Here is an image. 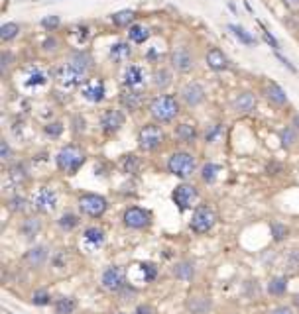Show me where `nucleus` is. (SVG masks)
<instances>
[{
	"instance_id": "nucleus-1",
	"label": "nucleus",
	"mask_w": 299,
	"mask_h": 314,
	"mask_svg": "<svg viewBox=\"0 0 299 314\" xmlns=\"http://www.w3.org/2000/svg\"><path fill=\"white\" fill-rule=\"evenodd\" d=\"M89 67H91L89 55H85V53H75V55L71 57V61L63 63V65L57 69L55 79H57V83H59L61 87H67V89H69V87H77V85H81V83L85 81Z\"/></svg>"
},
{
	"instance_id": "nucleus-2",
	"label": "nucleus",
	"mask_w": 299,
	"mask_h": 314,
	"mask_svg": "<svg viewBox=\"0 0 299 314\" xmlns=\"http://www.w3.org/2000/svg\"><path fill=\"white\" fill-rule=\"evenodd\" d=\"M177 114H179V102L171 94H160L150 102V116L160 124L175 120Z\"/></svg>"
},
{
	"instance_id": "nucleus-3",
	"label": "nucleus",
	"mask_w": 299,
	"mask_h": 314,
	"mask_svg": "<svg viewBox=\"0 0 299 314\" xmlns=\"http://www.w3.org/2000/svg\"><path fill=\"white\" fill-rule=\"evenodd\" d=\"M197 161L189 152H175L167 159V171L179 179H187L195 173Z\"/></svg>"
},
{
	"instance_id": "nucleus-4",
	"label": "nucleus",
	"mask_w": 299,
	"mask_h": 314,
	"mask_svg": "<svg viewBox=\"0 0 299 314\" xmlns=\"http://www.w3.org/2000/svg\"><path fill=\"white\" fill-rule=\"evenodd\" d=\"M55 161H57V167L67 173V175H75L81 165L85 163V152L77 146H65L59 150V154L55 156Z\"/></svg>"
},
{
	"instance_id": "nucleus-5",
	"label": "nucleus",
	"mask_w": 299,
	"mask_h": 314,
	"mask_svg": "<svg viewBox=\"0 0 299 314\" xmlns=\"http://www.w3.org/2000/svg\"><path fill=\"white\" fill-rule=\"evenodd\" d=\"M164 144V130L158 124H146L138 132V146L144 152H154Z\"/></svg>"
},
{
	"instance_id": "nucleus-6",
	"label": "nucleus",
	"mask_w": 299,
	"mask_h": 314,
	"mask_svg": "<svg viewBox=\"0 0 299 314\" xmlns=\"http://www.w3.org/2000/svg\"><path fill=\"white\" fill-rule=\"evenodd\" d=\"M106 200L100 196V194H93V192H89V194H83L81 198H79V210L83 212V214H87V216H91V218H100L104 212H106Z\"/></svg>"
},
{
	"instance_id": "nucleus-7",
	"label": "nucleus",
	"mask_w": 299,
	"mask_h": 314,
	"mask_svg": "<svg viewBox=\"0 0 299 314\" xmlns=\"http://www.w3.org/2000/svg\"><path fill=\"white\" fill-rule=\"evenodd\" d=\"M215 222H217V216H215L213 208H211V206H199V208H195V212H193L191 230H193L195 234H207V232L215 226Z\"/></svg>"
},
{
	"instance_id": "nucleus-8",
	"label": "nucleus",
	"mask_w": 299,
	"mask_h": 314,
	"mask_svg": "<svg viewBox=\"0 0 299 314\" xmlns=\"http://www.w3.org/2000/svg\"><path fill=\"white\" fill-rule=\"evenodd\" d=\"M100 283H102V287H104L106 291L118 293L122 287H126V273H124V269H120V267H108V269L102 273Z\"/></svg>"
},
{
	"instance_id": "nucleus-9",
	"label": "nucleus",
	"mask_w": 299,
	"mask_h": 314,
	"mask_svg": "<svg viewBox=\"0 0 299 314\" xmlns=\"http://www.w3.org/2000/svg\"><path fill=\"white\" fill-rule=\"evenodd\" d=\"M171 198H173V202L181 210H185V208H189L197 200V188L193 187V185H189V183H181V185H177V187L173 188Z\"/></svg>"
},
{
	"instance_id": "nucleus-10",
	"label": "nucleus",
	"mask_w": 299,
	"mask_h": 314,
	"mask_svg": "<svg viewBox=\"0 0 299 314\" xmlns=\"http://www.w3.org/2000/svg\"><path fill=\"white\" fill-rule=\"evenodd\" d=\"M169 63L171 67L177 71V73H189L193 67H195V61H193V55L187 47H177L171 51L169 55Z\"/></svg>"
},
{
	"instance_id": "nucleus-11",
	"label": "nucleus",
	"mask_w": 299,
	"mask_h": 314,
	"mask_svg": "<svg viewBox=\"0 0 299 314\" xmlns=\"http://www.w3.org/2000/svg\"><path fill=\"white\" fill-rule=\"evenodd\" d=\"M33 206L41 212H51L57 206V194L55 190L49 187L37 188V192L33 194Z\"/></svg>"
},
{
	"instance_id": "nucleus-12",
	"label": "nucleus",
	"mask_w": 299,
	"mask_h": 314,
	"mask_svg": "<svg viewBox=\"0 0 299 314\" xmlns=\"http://www.w3.org/2000/svg\"><path fill=\"white\" fill-rule=\"evenodd\" d=\"M122 126H124V114L116 108H108L100 116V128L104 134H116Z\"/></svg>"
},
{
	"instance_id": "nucleus-13",
	"label": "nucleus",
	"mask_w": 299,
	"mask_h": 314,
	"mask_svg": "<svg viewBox=\"0 0 299 314\" xmlns=\"http://www.w3.org/2000/svg\"><path fill=\"white\" fill-rule=\"evenodd\" d=\"M124 224L132 230H142L146 226H150V214L144 210V208H138V206H130L126 212H124Z\"/></svg>"
},
{
	"instance_id": "nucleus-14",
	"label": "nucleus",
	"mask_w": 299,
	"mask_h": 314,
	"mask_svg": "<svg viewBox=\"0 0 299 314\" xmlns=\"http://www.w3.org/2000/svg\"><path fill=\"white\" fill-rule=\"evenodd\" d=\"M181 98L187 106H199L201 102L205 100V89L201 87L199 83H187L181 91Z\"/></svg>"
},
{
	"instance_id": "nucleus-15",
	"label": "nucleus",
	"mask_w": 299,
	"mask_h": 314,
	"mask_svg": "<svg viewBox=\"0 0 299 314\" xmlns=\"http://www.w3.org/2000/svg\"><path fill=\"white\" fill-rule=\"evenodd\" d=\"M81 94L91 100V102H100L104 98V83L100 79H93V81H87L83 87H81Z\"/></svg>"
},
{
	"instance_id": "nucleus-16",
	"label": "nucleus",
	"mask_w": 299,
	"mask_h": 314,
	"mask_svg": "<svg viewBox=\"0 0 299 314\" xmlns=\"http://www.w3.org/2000/svg\"><path fill=\"white\" fill-rule=\"evenodd\" d=\"M83 244H85V248L89 251L99 250L100 246L104 244V232H102L100 228H97V226L87 228V230L83 232Z\"/></svg>"
},
{
	"instance_id": "nucleus-17",
	"label": "nucleus",
	"mask_w": 299,
	"mask_h": 314,
	"mask_svg": "<svg viewBox=\"0 0 299 314\" xmlns=\"http://www.w3.org/2000/svg\"><path fill=\"white\" fill-rule=\"evenodd\" d=\"M207 65L213 71H227L229 69V57L219 47H211L207 51Z\"/></svg>"
},
{
	"instance_id": "nucleus-18",
	"label": "nucleus",
	"mask_w": 299,
	"mask_h": 314,
	"mask_svg": "<svg viewBox=\"0 0 299 314\" xmlns=\"http://www.w3.org/2000/svg\"><path fill=\"white\" fill-rule=\"evenodd\" d=\"M142 94L138 93V91H134V89H128V91H122L120 93V104H122V108L124 110H128V112H136L140 106H142Z\"/></svg>"
},
{
	"instance_id": "nucleus-19",
	"label": "nucleus",
	"mask_w": 299,
	"mask_h": 314,
	"mask_svg": "<svg viewBox=\"0 0 299 314\" xmlns=\"http://www.w3.org/2000/svg\"><path fill=\"white\" fill-rule=\"evenodd\" d=\"M144 77H146V73H144V69L142 67H138V65H130V67H126V71H124V85L128 87V89H136V87H140L142 83H144Z\"/></svg>"
},
{
	"instance_id": "nucleus-20",
	"label": "nucleus",
	"mask_w": 299,
	"mask_h": 314,
	"mask_svg": "<svg viewBox=\"0 0 299 314\" xmlns=\"http://www.w3.org/2000/svg\"><path fill=\"white\" fill-rule=\"evenodd\" d=\"M110 59L116 63H124L132 57V47L128 45V41H118L114 45H110V51H108Z\"/></svg>"
},
{
	"instance_id": "nucleus-21",
	"label": "nucleus",
	"mask_w": 299,
	"mask_h": 314,
	"mask_svg": "<svg viewBox=\"0 0 299 314\" xmlns=\"http://www.w3.org/2000/svg\"><path fill=\"white\" fill-rule=\"evenodd\" d=\"M173 134H175L177 142H181V144H193V142L197 140V130H195V126L187 124V122L177 126V128L173 130Z\"/></svg>"
},
{
	"instance_id": "nucleus-22",
	"label": "nucleus",
	"mask_w": 299,
	"mask_h": 314,
	"mask_svg": "<svg viewBox=\"0 0 299 314\" xmlns=\"http://www.w3.org/2000/svg\"><path fill=\"white\" fill-rule=\"evenodd\" d=\"M32 267H39L45 263L47 259V248L45 246H33L32 250L26 251V257H24Z\"/></svg>"
},
{
	"instance_id": "nucleus-23",
	"label": "nucleus",
	"mask_w": 299,
	"mask_h": 314,
	"mask_svg": "<svg viewBox=\"0 0 299 314\" xmlns=\"http://www.w3.org/2000/svg\"><path fill=\"white\" fill-rule=\"evenodd\" d=\"M266 98L270 102H274L276 106H286L288 104V94L282 87H278L276 83H272L266 89Z\"/></svg>"
},
{
	"instance_id": "nucleus-24",
	"label": "nucleus",
	"mask_w": 299,
	"mask_h": 314,
	"mask_svg": "<svg viewBox=\"0 0 299 314\" xmlns=\"http://www.w3.org/2000/svg\"><path fill=\"white\" fill-rule=\"evenodd\" d=\"M254 106H256V98L252 93H240L234 98V108L238 112H250L254 110Z\"/></svg>"
},
{
	"instance_id": "nucleus-25",
	"label": "nucleus",
	"mask_w": 299,
	"mask_h": 314,
	"mask_svg": "<svg viewBox=\"0 0 299 314\" xmlns=\"http://www.w3.org/2000/svg\"><path fill=\"white\" fill-rule=\"evenodd\" d=\"M128 37H130V41H134V43H144L150 37V28L144 26V24H132L128 28Z\"/></svg>"
},
{
	"instance_id": "nucleus-26",
	"label": "nucleus",
	"mask_w": 299,
	"mask_h": 314,
	"mask_svg": "<svg viewBox=\"0 0 299 314\" xmlns=\"http://www.w3.org/2000/svg\"><path fill=\"white\" fill-rule=\"evenodd\" d=\"M173 273H175V277L181 279V281H191L193 275H195V267H193L191 261H181L179 265H175Z\"/></svg>"
},
{
	"instance_id": "nucleus-27",
	"label": "nucleus",
	"mask_w": 299,
	"mask_h": 314,
	"mask_svg": "<svg viewBox=\"0 0 299 314\" xmlns=\"http://www.w3.org/2000/svg\"><path fill=\"white\" fill-rule=\"evenodd\" d=\"M134 18H136V14H134V10H120V12H114L112 16H110V20H112V24L114 26H118V28H124V26H130L134 22Z\"/></svg>"
},
{
	"instance_id": "nucleus-28",
	"label": "nucleus",
	"mask_w": 299,
	"mask_h": 314,
	"mask_svg": "<svg viewBox=\"0 0 299 314\" xmlns=\"http://www.w3.org/2000/svg\"><path fill=\"white\" fill-rule=\"evenodd\" d=\"M152 83H154V87H158V89H166L171 85V73L164 69V67H160V69H156L154 71V75H152Z\"/></svg>"
},
{
	"instance_id": "nucleus-29",
	"label": "nucleus",
	"mask_w": 299,
	"mask_h": 314,
	"mask_svg": "<svg viewBox=\"0 0 299 314\" xmlns=\"http://www.w3.org/2000/svg\"><path fill=\"white\" fill-rule=\"evenodd\" d=\"M77 309V301L73 297H59L55 301V313L57 314H71Z\"/></svg>"
},
{
	"instance_id": "nucleus-30",
	"label": "nucleus",
	"mask_w": 299,
	"mask_h": 314,
	"mask_svg": "<svg viewBox=\"0 0 299 314\" xmlns=\"http://www.w3.org/2000/svg\"><path fill=\"white\" fill-rule=\"evenodd\" d=\"M219 173H221V167L217 163H205L203 169H201V179L205 183H215L217 177H219Z\"/></svg>"
},
{
	"instance_id": "nucleus-31",
	"label": "nucleus",
	"mask_w": 299,
	"mask_h": 314,
	"mask_svg": "<svg viewBox=\"0 0 299 314\" xmlns=\"http://www.w3.org/2000/svg\"><path fill=\"white\" fill-rule=\"evenodd\" d=\"M39 230H41V222H39L37 218H26L24 220V224H22V234H24L26 238L37 236Z\"/></svg>"
},
{
	"instance_id": "nucleus-32",
	"label": "nucleus",
	"mask_w": 299,
	"mask_h": 314,
	"mask_svg": "<svg viewBox=\"0 0 299 314\" xmlns=\"http://www.w3.org/2000/svg\"><path fill=\"white\" fill-rule=\"evenodd\" d=\"M280 140L286 148H292L296 142H298V130L294 126H286L282 132H280Z\"/></svg>"
},
{
	"instance_id": "nucleus-33",
	"label": "nucleus",
	"mask_w": 299,
	"mask_h": 314,
	"mask_svg": "<svg viewBox=\"0 0 299 314\" xmlns=\"http://www.w3.org/2000/svg\"><path fill=\"white\" fill-rule=\"evenodd\" d=\"M8 177H10V181H12V183H22V181H26V179H28V171H26V167H24L22 163H16V165H12V167H10Z\"/></svg>"
},
{
	"instance_id": "nucleus-34",
	"label": "nucleus",
	"mask_w": 299,
	"mask_h": 314,
	"mask_svg": "<svg viewBox=\"0 0 299 314\" xmlns=\"http://www.w3.org/2000/svg\"><path fill=\"white\" fill-rule=\"evenodd\" d=\"M229 30L234 33V37H238V39H240L242 43H246V45H254V43H256V37H254L252 33H248L242 26H234V24H231Z\"/></svg>"
},
{
	"instance_id": "nucleus-35",
	"label": "nucleus",
	"mask_w": 299,
	"mask_h": 314,
	"mask_svg": "<svg viewBox=\"0 0 299 314\" xmlns=\"http://www.w3.org/2000/svg\"><path fill=\"white\" fill-rule=\"evenodd\" d=\"M288 291V279L286 277H274L268 283V293L270 295H284Z\"/></svg>"
},
{
	"instance_id": "nucleus-36",
	"label": "nucleus",
	"mask_w": 299,
	"mask_h": 314,
	"mask_svg": "<svg viewBox=\"0 0 299 314\" xmlns=\"http://www.w3.org/2000/svg\"><path fill=\"white\" fill-rule=\"evenodd\" d=\"M18 33H20V26L14 24V22L2 24V28H0V37H2V41H12L14 37H18Z\"/></svg>"
},
{
	"instance_id": "nucleus-37",
	"label": "nucleus",
	"mask_w": 299,
	"mask_h": 314,
	"mask_svg": "<svg viewBox=\"0 0 299 314\" xmlns=\"http://www.w3.org/2000/svg\"><path fill=\"white\" fill-rule=\"evenodd\" d=\"M45 79H47V75H45L41 69L33 67V69H30V75H28L26 85H28V87H39V85H43V83H45Z\"/></svg>"
},
{
	"instance_id": "nucleus-38",
	"label": "nucleus",
	"mask_w": 299,
	"mask_h": 314,
	"mask_svg": "<svg viewBox=\"0 0 299 314\" xmlns=\"http://www.w3.org/2000/svg\"><path fill=\"white\" fill-rule=\"evenodd\" d=\"M288 226L286 224H280V222H274L272 224V236H274V242H282L288 238Z\"/></svg>"
},
{
	"instance_id": "nucleus-39",
	"label": "nucleus",
	"mask_w": 299,
	"mask_h": 314,
	"mask_svg": "<svg viewBox=\"0 0 299 314\" xmlns=\"http://www.w3.org/2000/svg\"><path fill=\"white\" fill-rule=\"evenodd\" d=\"M57 224H59V228H63V230H73L77 224H79V218L75 216V214H71V212H65L61 218L57 220Z\"/></svg>"
},
{
	"instance_id": "nucleus-40",
	"label": "nucleus",
	"mask_w": 299,
	"mask_h": 314,
	"mask_svg": "<svg viewBox=\"0 0 299 314\" xmlns=\"http://www.w3.org/2000/svg\"><path fill=\"white\" fill-rule=\"evenodd\" d=\"M140 271H142V277H144L146 283L154 281L156 275H158V269H156L152 263H140Z\"/></svg>"
},
{
	"instance_id": "nucleus-41",
	"label": "nucleus",
	"mask_w": 299,
	"mask_h": 314,
	"mask_svg": "<svg viewBox=\"0 0 299 314\" xmlns=\"http://www.w3.org/2000/svg\"><path fill=\"white\" fill-rule=\"evenodd\" d=\"M32 303L35 307H47L51 303V297H49L47 291H35L32 297Z\"/></svg>"
},
{
	"instance_id": "nucleus-42",
	"label": "nucleus",
	"mask_w": 299,
	"mask_h": 314,
	"mask_svg": "<svg viewBox=\"0 0 299 314\" xmlns=\"http://www.w3.org/2000/svg\"><path fill=\"white\" fill-rule=\"evenodd\" d=\"M122 167H124L126 173H136L138 167H140V163H138L136 156H126L124 157V161H122Z\"/></svg>"
},
{
	"instance_id": "nucleus-43",
	"label": "nucleus",
	"mask_w": 299,
	"mask_h": 314,
	"mask_svg": "<svg viewBox=\"0 0 299 314\" xmlns=\"http://www.w3.org/2000/svg\"><path fill=\"white\" fill-rule=\"evenodd\" d=\"M8 206H10V210L12 212H22L24 208H26V198H22V196H12L10 200H8Z\"/></svg>"
},
{
	"instance_id": "nucleus-44",
	"label": "nucleus",
	"mask_w": 299,
	"mask_h": 314,
	"mask_svg": "<svg viewBox=\"0 0 299 314\" xmlns=\"http://www.w3.org/2000/svg\"><path fill=\"white\" fill-rule=\"evenodd\" d=\"M118 295H120V301H122V303H130L134 297H136V289H134L132 285H126V287H122V289L118 291Z\"/></svg>"
},
{
	"instance_id": "nucleus-45",
	"label": "nucleus",
	"mask_w": 299,
	"mask_h": 314,
	"mask_svg": "<svg viewBox=\"0 0 299 314\" xmlns=\"http://www.w3.org/2000/svg\"><path fill=\"white\" fill-rule=\"evenodd\" d=\"M61 132H63V124H61V122H51V124L45 126V134H47L49 138H59Z\"/></svg>"
},
{
	"instance_id": "nucleus-46",
	"label": "nucleus",
	"mask_w": 299,
	"mask_h": 314,
	"mask_svg": "<svg viewBox=\"0 0 299 314\" xmlns=\"http://www.w3.org/2000/svg\"><path fill=\"white\" fill-rule=\"evenodd\" d=\"M197 301H199V299H191V301H189V309H191V313L203 314L205 311H207V309H209V301L205 299L201 305H197Z\"/></svg>"
},
{
	"instance_id": "nucleus-47",
	"label": "nucleus",
	"mask_w": 299,
	"mask_h": 314,
	"mask_svg": "<svg viewBox=\"0 0 299 314\" xmlns=\"http://www.w3.org/2000/svg\"><path fill=\"white\" fill-rule=\"evenodd\" d=\"M223 132V128H221V124H213L211 128H209V132L205 134V140L207 142H215L217 138H219V134Z\"/></svg>"
},
{
	"instance_id": "nucleus-48",
	"label": "nucleus",
	"mask_w": 299,
	"mask_h": 314,
	"mask_svg": "<svg viewBox=\"0 0 299 314\" xmlns=\"http://www.w3.org/2000/svg\"><path fill=\"white\" fill-rule=\"evenodd\" d=\"M41 26H43V28H45V30H55V28H57V26H59V18H57V16H47V18H43V20H41Z\"/></svg>"
},
{
	"instance_id": "nucleus-49",
	"label": "nucleus",
	"mask_w": 299,
	"mask_h": 314,
	"mask_svg": "<svg viewBox=\"0 0 299 314\" xmlns=\"http://www.w3.org/2000/svg\"><path fill=\"white\" fill-rule=\"evenodd\" d=\"M10 63H12V59H10V53H8V51H4V53H2V57H0V73H2V75H6V73H8Z\"/></svg>"
},
{
	"instance_id": "nucleus-50",
	"label": "nucleus",
	"mask_w": 299,
	"mask_h": 314,
	"mask_svg": "<svg viewBox=\"0 0 299 314\" xmlns=\"http://www.w3.org/2000/svg\"><path fill=\"white\" fill-rule=\"evenodd\" d=\"M10 157H12V150H10L8 142L2 140V142H0V159H2V161H8Z\"/></svg>"
},
{
	"instance_id": "nucleus-51",
	"label": "nucleus",
	"mask_w": 299,
	"mask_h": 314,
	"mask_svg": "<svg viewBox=\"0 0 299 314\" xmlns=\"http://www.w3.org/2000/svg\"><path fill=\"white\" fill-rule=\"evenodd\" d=\"M55 45H57L55 37H47V39L43 41V51H53V49H55Z\"/></svg>"
},
{
	"instance_id": "nucleus-52",
	"label": "nucleus",
	"mask_w": 299,
	"mask_h": 314,
	"mask_svg": "<svg viewBox=\"0 0 299 314\" xmlns=\"http://www.w3.org/2000/svg\"><path fill=\"white\" fill-rule=\"evenodd\" d=\"M134 314H156V311H154L150 305H140V307L136 309V313Z\"/></svg>"
},
{
	"instance_id": "nucleus-53",
	"label": "nucleus",
	"mask_w": 299,
	"mask_h": 314,
	"mask_svg": "<svg viewBox=\"0 0 299 314\" xmlns=\"http://www.w3.org/2000/svg\"><path fill=\"white\" fill-rule=\"evenodd\" d=\"M264 37H266V41H268V43H270V45H272V47H274V49L278 51V47H280V43L276 41V37H274V35H272L270 31H264Z\"/></svg>"
},
{
	"instance_id": "nucleus-54",
	"label": "nucleus",
	"mask_w": 299,
	"mask_h": 314,
	"mask_svg": "<svg viewBox=\"0 0 299 314\" xmlns=\"http://www.w3.org/2000/svg\"><path fill=\"white\" fill-rule=\"evenodd\" d=\"M272 314H294V311H292L290 307H280V309H276Z\"/></svg>"
},
{
	"instance_id": "nucleus-55",
	"label": "nucleus",
	"mask_w": 299,
	"mask_h": 314,
	"mask_svg": "<svg viewBox=\"0 0 299 314\" xmlns=\"http://www.w3.org/2000/svg\"><path fill=\"white\" fill-rule=\"evenodd\" d=\"M286 6H290V8H299V0H282Z\"/></svg>"
},
{
	"instance_id": "nucleus-56",
	"label": "nucleus",
	"mask_w": 299,
	"mask_h": 314,
	"mask_svg": "<svg viewBox=\"0 0 299 314\" xmlns=\"http://www.w3.org/2000/svg\"><path fill=\"white\" fill-rule=\"evenodd\" d=\"M292 126H294V128H296V130L299 132V114H294V120H292Z\"/></svg>"
},
{
	"instance_id": "nucleus-57",
	"label": "nucleus",
	"mask_w": 299,
	"mask_h": 314,
	"mask_svg": "<svg viewBox=\"0 0 299 314\" xmlns=\"http://www.w3.org/2000/svg\"><path fill=\"white\" fill-rule=\"evenodd\" d=\"M296 303H298V305H299V295H298V297H296Z\"/></svg>"
},
{
	"instance_id": "nucleus-58",
	"label": "nucleus",
	"mask_w": 299,
	"mask_h": 314,
	"mask_svg": "<svg viewBox=\"0 0 299 314\" xmlns=\"http://www.w3.org/2000/svg\"><path fill=\"white\" fill-rule=\"evenodd\" d=\"M118 314H124V313H118Z\"/></svg>"
}]
</instances>
